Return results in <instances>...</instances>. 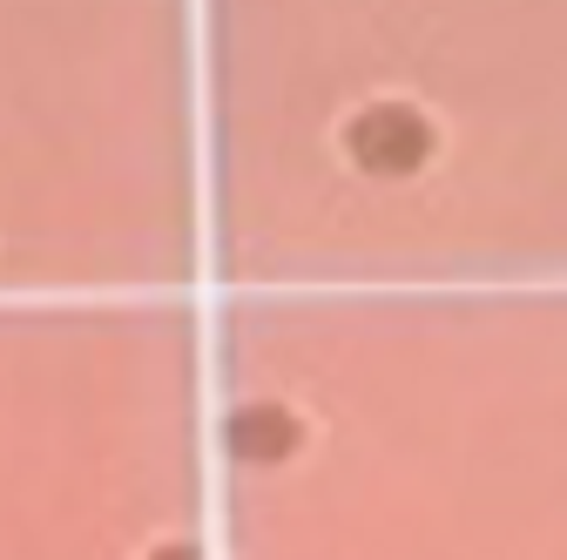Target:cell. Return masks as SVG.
Segmentation results:
<instances>
[{
    "mask_svg": "<svg viewBox=\"0 0 567 560\" xmlns=\"http://www.w3.org/2000/svg\"><path fill=\"white\" fill-rule=\"evenodd\" d=\"M344 149L372 176H412L425 156H433V128H425V115H412L405 102H379L344 128Z\"/></svg>",
    "mask_w": 567,
    "mask_h": 560,
    "instance_id": "1",
    "label": "cell"
},
{
    "mask_svg": "<svg viewBox=\"0 0 567 560\" xmlns=\"http://www.w3.org/2000/svg\"><path fill=\"white\" fill-rule=\"evenodd\" d=\"M150 560H203V553H196V540H163Z\"/></svg>",
    "mask_w": 567,
    "mask_h": 560,
    "instance_id": "3",
    "label": "cell"
},
{
    "mask_svg": "<svg viewBox=\"0 0 567 560\" xmlns=\"http://www.w3.org/2000/svg\"><path fill=\"white\" fill-rule=\"evenodd\" d=\"M224 439H230V453H237L244 466H277V459L298 453L305 426H298V412H284V405L264 398V405H237V412H230Z\"/></svg>",
    "mask_w": 567,
    "mask_h": 560,
    "instance_id": "2",
    "label": "cell"
}]
</instances>
